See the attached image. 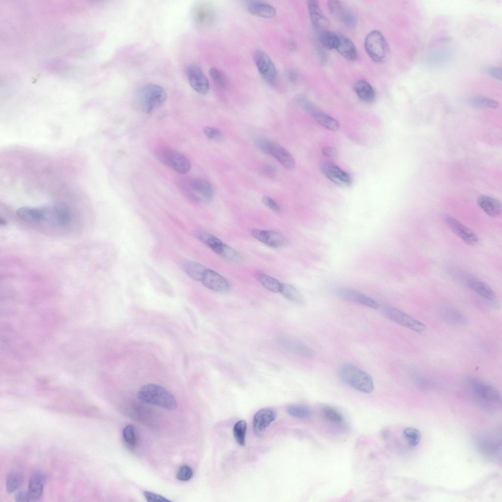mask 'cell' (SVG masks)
<instances>
[{"label": "cell", "instance_id": "cell-1", "mask_svg": "<svg viewBox=\"0 0 502 502\" xmlns=\"http://www.w3.org/2000/svg\"><path fill=\"white\" fill-rule=\"evenodd\" d=\"M338 375L344 383L357 391L370 393L374 390V381L371 376L354 365L342 364L339 367Z\"/></svg>", "mask_w": 502, "mask_h": 502}, {"label": "cell", "instance_id": "cell-2", "mask_svg": "<svg viewBox=\"0 0 502 502\" xmlns=\"http://www.w3.org/2000/svg\"><path fill=\"white\" fill-rule=\"evenodd\" d=\"M138 398L143 402L156 405L169 410L177 407L175 397L167 389L155 384L143 386L138 392Z\"/></svg>", "mask_w": 502, "mask_h": 502}, {"label": "cell", "instance_id": "cell-3", "mask_svg": "<svg viewBox=\"0 0 502 502\" xmlns=\"http://www.w3.org/2000/svg\"><path fill=\"white\" fill-rule=\"evenodd\" d=\"M466 383L475 399L483 407L492 410L501 403V396L495 387L474 377L466 378Z\"/></svg>", "mask_w": 502, "mask_h": 502}, {"label": "cell", "instance_id": "cell-4", "mask_svg": "<svg viewBox=\"0 0 502 502\" xmlns=\"http://www.w3.org/2000/svg\"><path fill=\"white\" fill-rule=\"evenodd\" d=\"M135 102L144 111L149 113L163 104L167 99V93L161 86L149 84L140 88L135 94Z\"/></svg>", "mask_w": 502, "mask_h": 502}, {"label": "cell", "instance_id": "cell-5", "mask_svg": "<svg viewBox=\"0 0 502 502\" xmlns=\"http://www.w3.org/2000/svg\"><path fill=\"white\" fill-rule=\"evenodd\" d=\"M254 143L259 150L275 158L285 168L293 170L295 168L294 157L278 143L265 137H258L254 139Z\"/></svg>", "mask_w": 502, "mask_h": 502}, {"label": "cell", "instance_id": "cell-6", "mask_svg": "<svg viewBox=\"0 0 502 502\" xmlns=\"http://www.w3.org/2000/svg\"><path fill=\"white\" fill-rule=\"evenodd\" d=\"M364 47L368 56L376 62L384 61L388 55L389 49L387 41L379 31H372L367 35Z\"/></svg>", "mask_w": 502, "mask_h": 502}, {"label": "cell", "instance_id": "cell-7", "mask_svg": "<svg viewBox=\"0 0 502 502\" xmlns=\"http://www.w3.org/2000/svg\"><path fill=\"white\" fill-rule=\"evenodd\" d=\"M155 156L162 163L180 174H186L191 169L188 159L174 149L166 147L159 149L156 151Z\"/></svg>", "mask_w": 502, "mask_h": 502}, {"label": "cell", "instance_id": "cell-8", "mask_svg": "<svg viewBox=\"0 0 502 502\" xmlns=\"http://www.w3.org/2000/svg\"><path fill=\"white\" fill-rule=\"evenodd\" d=\"M383 312L392 321L415 332L421 333L426 329L423 323L397 308L385 305L383 308Z\"/></svg>", "mask_w": 502, "mask_h": 502}, {"label": "cell", "instance_id": "cell-9", "mask_svg": "<svg viewBox=\"0 0 502 502\" xmlns=\"http://www.w3.org/2000/svg\"><path fill=\"white\" fill-rule=\"evenodd\" d=\"M181 187L188 196L197 202L207 203L212 200L213 188L211 184L203 178H193L189 184Z\"/></svg>", "mask_w": 502, "mask_h": 502}, {"label": "cell", "instance_id": "cell-10", "mask_svg": "<svg viewBox=\"0 0 502 502\" xmlns=\"http://www.w3.org/2000/svg\"><path fill=\"white\" fill-rule=\"evenodd\" d=\"M458 279L463 281L469 288L488 301L494 306L498 305L496 296L493 289L479 279L462 273L457 275Z\"/></svg>", "mask_w": 502, "mask_h": 502}, {"label": "cell", "instance_id": "cell-11", "mask_svg": "<svg viewBox=\"0 0 502 502\" xmlns=\"http://www.w3.org/2000/svg\"><path fill=\"white\" fill-rule=\"evenodd\" d=\"M254 63L262 77L270 84L275 82L276 70L268 54L261 50H255L253 54Z\"/></svg>", "mask_w": 502, "mask_h": 502}, {"label": "cell", "instance_id": "cell-12", "mask_svg": "<svg viewBox=\"0 0 502 502\" xmlns=\"http://www.w3.org/2000/svg\"><path fill=\"white\" fill-rule=\"evenodd\" d=\"M302 108L310 115L319 124L330 130L337 131L340 127L336 120L322 111L313 103L307 100L301 102Z\"/></svg>", "mask_w": 502, "mask_h": 502}, {"label": "cell", "instance_id": "cell-13", "mask_svg": "<svg viewBox=\"0 0 502 502\" xmlns=\"http://www.w3.org/2000/svg\"><path fill=\"white\" fill-rule=\"evenodd\" d=\"M320 169L324 176L337 186L348 187L352 184V180L350 174L332 162H323Z\"/></svg>", "mask_w": 502, "mask_h": 502}, {"label": "cell", "instance_id": "cell-14", "mask_svg": "<svg viewBox=\"0 0 502 502\" xmlns=\"http://www.w3.org/2000/svg\"><path fill=\"white\" fill-rule=\"evenodd\" d=\"M335 293L338 297L346 301L373 309H377L379 307V304L375 300L354 289L340 287L336 289Z\"/></svg>", "mask_w": 502, "mask_h": 502}, {"label": "cell", "instance_id": "cell-15", "mask_svg": "<svg viewBox=\"0 0 502 502\" xmlns=\"http://www.w3.org/2000/svg\"><path fill=\"white\" fill-rule=\"evenodd\" d=\"M187 73L189 84L195 91L201 94L208 92L210 88L209 81L198 65L194 63L189 64Z\"/></svg>", "mask_w": 502, "mask_h": 502}, {"label": "cell", "instance_id": "cell-16", "mask_svg": "<svg viewBox=\"0 0 502 502\" xmlns=\"http://www.w3.org/2000/svg\"><path fill=\"white\" fill-rule=\"evenodd\" d=\"M329 11L341 23L349 27L356 25V19L352 12L341 1L330 0L327 1Z\"/></svg>", "mask_w": 502, "mask_h": 502}, {"label": "cell", "instance_id": "cell-17", "mask_svg": "<svg viewBox=\"0 0 502 502\" xmlns=\"http://www.w3.org/2000/svg\"><path fill=\"white\" fill-rule=\"evenodd\" d=\"M444 220L451 229L465 243L471 246L477 245L479 241L473 231L452 216L445 215Z\"/></svg>", "mask_w": 502, "mask_h": 502}, {"label": "cell", "instance_id": "cell-18", "mask_svg": "<svg viewBox=\"0 0 502 502\" xmlns=\"http://www.w3.org/2000/svg\"><path fill=\"white\" fill-rule=\"evenodd\" d=\"M277 340L280 347L287 351L306 358H312L314 356V352L310 348L297 339L281 337Z\"/></svg>", "mask_w": 502, "mask_h": 502}, {"label": "cell", "instance_id": "cell-19", "mask_svg": "<svg viewBox=\"0 0 502 502\" xmlns=\"http://www.w3.org/2000/svg\"><path fill=\"white\" fill-rule=\"evenodd\" d=\"M276 416V411L272 408H264L258 411L253 420V428L256 436H262L267 427L275 420Z\"/></svg>", "mask_w": 502, "mask_h": 502}, {"label": "cell", "instance_id": "cell-20", "mask_svg": "<svg viewBox=\"0 0 502 502\" xmlns=\"http://www.w3.org/2000/svg\"><path fill=\"white\" fill-rule=\"evenodd\" d=\"M206 288L212 291L224 292L230 288L228 281L216 272L207 269L201 281Z\"/></svg>", "mask_w": 502, "mask_h": 502}, {"label": "cell", "instance_id": "cell-21", "mask_svg": "<svg viewBox=\"0 0 502 502\" xmlns=\"http://www.w3.org/2000/svg\"><path fill=\"white\" fill-rule=\"evenodd\" d=\"M17 216L21 219L29 223H37L45 220L51 215V208L43 207L32 208L23 207L17 211Z\"/></svg>", "mask_w": 502, "mask_h": 502}, {"label": "cell", "instance_id": "cell-22", "mask_svg": "<svg viewBox=\"0 0 502 502\" xmlns=\"http://www.w3.org/2000/svg\"><path fill=\"white\" fill-rule=\"evenodd\" d=\"M251 233L254 238L270 247L279 248L286 243L284 237L275 231L253 229Z\"/></svg>", "mask_w": 502, "mask_h": 502}, {"label": "cell", "instance_id": "cell-23", "mask_svg": "<svg viewBox=\"0 0 502 502\" xmlns=\"http://www.w3.org/2000/svg\"><path fill=\"white\" fill-rule=\"evenodd\" d=\"M477 448L486 458L498 459L501 455V444L494 438L482 436L477 439Z\"/></svg>", "mask_w": 502, "mask_h": 502}, {"label": "cell", "instance_id": "cell-24", "mask_svg": "<svg viewBox=\"0 0 502 502\" xmlns=\"http://www.w3.org/2000/svg\"><path fill=\"white\" fill-rule=\"evenodd\" d=\"M247 8L250 14L261 18H270L274 17L276 13V10L274 6L261 0L248 1Z\"/></svg>", "mask_w": 502, "mask_h": 502}, {"label": "cell", "instance_id": "cell-25", "mask_svg": "<svg viewBox=\"0 0 502 502\" xmlns=\"http://www.w3.org/2000/svg\"><path fill=\"white\" fill-rule=\"evenodd\" d=\"M45 483V476L41 472L33 473L29 479L28 492L31 501L38 500L42 496Z\"/></svg>", "mask_w": 502, "mask_h": 502}, {"label": "cell", "instance_id": "cell-26", "mask_svg": "<svg viewBox=\"0 0 502 502\" xmlns=\"http://www.w3.org/2000/svg\"><path fill=\"white\" fill-rule=\"evenodd\" d=\"M477 203L478 206L490 217H498L501 214V204L493 198L485 195L480 196L477 198Z\"/></svg>", "mask_w": 502, "mask_h": 502}, {"label": "cell", "instance_id": "cell-27", "mask_svg": "<svg viewBox=\"0 0 502 502\" xmlns=\"http://www.w3.org/2000/svg\"><path fill=\"white\" fill-rule=\"evenodd\" d=\"M307 5L313 26L318 29L326 26L327 22L320 7L319 2L316 0L307 1Z\"/></svg>", "mask_w": 502, "mask_h": 502}, {"label": "cell", "instance_id": "cell-28", "mask_svg": "<svg viewBox=\"0 0 502 502\" xmlns=\"http://www.w3.org/2000/svg\"><path fill=\"white\" fill-rule=\"evenodd\" d=\"M354 90L358 97L363 101L372 102L375 99V91L371 85L367 81L358 80L354 85Z\"/></svg>", "mask_w": 502, "mask_h": 502}, {"label": "cell", "instance_id": "cell-29", "mask_svg": "<svg viewBox=\"0 0 502 502\" xmlns=\"http://www.w3.org/2000/svg\"><path fill=\"white\" fill-rule=\"evenodd\" d=\"M336 50L347 60L354 61L357 58V51L354 44L345 35H339V43Z\"/></svg>", "mask_w": 502, "mask_h": 502}, {"label": "cell", "instance_id": "cell-30", "mask_svg": "<svg viewBox=\"0 0 502 502\" xmlns=\"http://www.w3.org/2000/svg\"><path fill=\"white\" fill-rule=\"evenodd\" d=\"M442 319L447 323L455 325H464L467 323L466 317L458 311L447 307L441 314Z\"/></svg>", "mask_w": 502, "mask_h": 502}, {"label": "cell", "instance_id": "cell-31", "mask_svg": "<svg viewBox=\"0 0 502 502\" xmlns=\"http://www.w3.org/2000/svg\"><path fill=\"white\" fill-rule=\"evenodd\" d=\"M287 300L299 304L304 302V298L301 294L293 285L286 283H281L279 291Z\"/></svg>", "mask_w": 502, "mask_h": 502}, {"label": "cell", "instance_id": "cell-32", "mask_svg": "<svg viewBox=\"0 0 502 502\" xmlns=\"http://www.w3.org/2000/svg\"><path fill=\"white\" fill-rule=\"evenodd\" d=\"M52 207L56 222L61 226L68 225L71 219V214L69 208L61 203L55 204Z\"/></svg>", "mask_w": 502, "mask_h": 502}, {"label": "cell", "instance_id": "cell-33", "mask_svg": "<svg viewBox=\"0 0 502 502\" xmlns=\"http://www.w3.org/2000/svg\"><path fill=\"white\" fill-rule=\"evenodd\" d=\"M319 39L325 49L328 50L336 49L339 43V35L331 31L324 30L321 32Z\"/></svg>", "mask_w": 502, "mask_h": 502}, {"label": "cell", "instance_id": "cell-34", "mask_svg": "<svg viewBox=\"0 0 502 502\" xmlns=\"http://www.w3.org/2000/svg\"><path fill=\"white\" fill-rule=\"evenodd\" d=\"M199 239L210 249L220 255L225 243L213 235L207 233H201L199 235Z\"/></svg>", "mask_w": 502, "mask_h": 502}, {"label": "cell", "instance_id": "cell-35", "mask_svg": "<svg viewBox=\"0 0 502 502\" xmlns=\"http://www.w3.org/2000/svg\"><path fill=\"white\" fill-rule=\"evenodd\" d=\"M286 411L291 416L301 419L310 418L313 414L310 407L301 404L289 405L286 408Z\"/></svg>", "mask_w": 502, "mask_h": 502}, {"label": "cell", "instance_id": "cell-36", "mask_svg": "<svg viewBox=\"0 0 502 502\" xmlns=\"http://www.w3.org/2000/svg\"><path fill=\"white\" fill-rule=\"evenodd\" d=\"M256 277L266 289L274 293H279L281 282L277 279L264 273H258Z\"/></svg>", "mask_w": 502, "mask_h": 502}, {"label": "cell", "instance_id": "cell-37", "mask_svg": "<svg viewBox=\"0 0 502 502\" xmlns=\"http://www.w3.org/2000/svg\"><path fill=\"white\" fill-rule=\"evenodd\" d=\"M184 270L192 278L201 281L204 273L206 270L202 265L194 261H188L184 266Z\"/></svg>", "mask_w": 502, "mask_h": 502}, {"label": "cell", "instance_id": "cell-38", "mask_svg": "<svg viewBox=\"0 0 502 502\" xmlns=\"http://www.w3.org/2000/svg\"><path fill=\"white\" fill-rule=\"evenodd\" d=\"M247 429V425L244 420L237 422L233 427V432L234 438L237 443L241 445L245 444V437Z\"/></svg>", "mask_w": 502, "mask_h": 502}, {"label": "cell", "instance_id": "cell-39", "mask_svg": "<svg viewBox=\"0 0 502 502\" xmlns=\"http://www.w3.org/2000/svg\"><path fill=\"white\" fill-rule=\"evenodd\" d=\"M469 102L471 105L477 107L496 108L499 106L497 101L482 96L472 98Z\"/></svg>", "mask_w": 502, "mask_h": 502}, {"label": "cell", "instance_id": "cell-40", "mask_svg": "<svg viewBox=\"0 0 502 502\" xmlns=\"http://www.w3.org/2000/svg\"><path fill=\"white\" fill-rule=\"evenodd\" d=\"M23 477L19 473L12 472L7 477L6 488L9 493H12L18 489L23 482Z\"/></svg>", "mask_w": 502, "mask_h": 502}, {"label": "cell", "instance_id": "cell-41", "mask_svg": "<svg viewBox=\"0 0 502 502\" xmlns=\"http://www.w3.org/2000/svg\"><path fill=\"white\" fill-rule=\"evenodd\" d=\"M219 255L234 262H240L244 259L240 252L225 244Z\"/></svg>", "mask_w": 502, "mask_h": 502}, {"label": "cell", "instance_id": "cell-42", "mask_svg": "<svg viewBox=\"0 0 502 502\" xmlns=\"http://www.w3.org/2000/svg\"><path fill=\"white\" fill-rule=\"evenodd\" d=\"M403 435L410 446H417L420 441L421 433L416 428L407 427L403 430Z\"/></svg>", "mask_w": 502, "mask_h": 502}, {"label": "cell", "instance_id": "cell-43", "mask_svg": "<svg viewBox=\"0 0 502 502\" xmlns=\"http://www.w3.org/2000/svg\"><path fill=\"white\" fill-rule=\"evenodd\" d=\"M123 436L125 441L129 446L132 448L135 447L136 444V436L132 425H128L124 428Z\"/></svg>", "mask_w": 502, "mask_h": 502}, {"label": "cell", "instance_id": "cell-44", "mask_svg": "<svg viewBox=\"0 0 502 502\" xmlns=\"http://www.w3.org/2000/svg\"><path fill=\"white\" fill-rule=\"evenodd\" d=\"M323 413L325 418L331 422L340 423L343 420L342 415L333 407L330 406L324 407Z\"/></svg>", "mask_w": 502, "mask_h": 502}, {"label": "cell", "instance_id": "cell-45", "mask_svg": "<svg viewBox=\"0 0 502 502\" xmlns=\"http://www.w3.org/2000/svg\"><path fill=\"white\" fill-rule=\"evenodd\" d=\"M410 379L418 386L422 388L429 387L430 385V380L426 376L415 371H410L409 373Z\"/></svg>", "mask_w": 502, "mask_h": 502}, {"label": "cell", "instance_id": "cell-46", "mask_svg": "<svg viewBox=\"0 0 502 502\" xmlns=\"http://www.w3.org/2000/svg\"><path fill=\"white\" fill-rule=\"evenodd\" d=\"M209 73L210 77L219 86L222 87L226 86V77L220 70L215 67H212L210 69Z\"/></svg>", "mask_w": 502, "mask_h": 502}, {"label": "cell", "instance_id": "cell-47", "mask_svg": "<svg viewBox=\"0 0 502 502\" xmlns=\"http://www.w3.org/2000/svg\"><path fill=\"white\" fill-rule=\"evenodd\" d=\"M193 475L192 469L187 465L181 466L176 474V478L181 481H187L191 478Z\"/></svg>", "mask_w": 502, "mask_h": 502}, {"label": "cell", "instance_id": "cell-48", "mask_svg": "<svg viewBox=\"0 0 502 502\" xmlns=\"http://www.w3.org/2000/svg\"><path fill=\"white\" fill-rule=\"evenodd\" d=\"M203 131L206 136L211 140L218 141L222 137L221 132L215 127L205 126Z\"/></svg>", "mask_w": 502, "mask_h": 502}, {"label": "cell", "instance_id": "cell-49", "mask_svg": "<svg viewBox=\"0 0 502 502\" xmlns=\"http://www.w3.org/2000/svg\"><path fill=\"white\" fill-rule=\"evenodd\" d=\"M144 495L149 502H170V500L162 496L149 491H144Z\"/></svg>", "mask_w": 502, "mask_h": 502}, {"label": "cell", "instance_id": "cell-50", "mask_svg": "<svg viewBox=\"0 0 502 502\" xmlns=\"http://www.w3.org/2000/svg\"><path fill=\"white\" fill-rule=\"evenodd\" d=\"M262 202L273 211L279 212L281 208L279 204L272 198L268 196H264L262 199Z\"/></svg>", "mask_w": 502, "mask_h": 502}, {"label": "cell", "instance_id": "cell-51", "mask_svg": "<svg viewBox=\"0 0 502 502\" xmlns=\"http://www.w3.org/2000/svg\"><path fill=\"white\" fill-rule=\"evenodd\" d=\"M261 171L264 175L269 177H273L276 174L277 170L274 165L265 164L262 166Z\"/></svg>", "mask_w": 502, "mask_h": 502}, {"label": "cell", "instance_id": "cell-52", "mask_svg": "<svg viewBox=\"0 0 502 502\" xmlns=\"http://www.w3.org/2000/svg\"><path fill=\"white\" fill-rule=\"evenodd\" d=\"M486 73L492 77L498 79H501L502 69L500 67H491L487 68L485 70Z\"/></svg>", "mask_w": 502, "mask_h": 502}, {"label": "cell", "instance_id": "cell-53", "mask_svg": "<svg viewBox=\"0 0 502 502\" xmlns=\"http://www.w3.org/2000/svg\"><path fill=\"white\" fill-rule=\"evenodd\" d=\"M321 151L324 156L329 158H335L338 155L337 150L332 147H323Z\"/></svg>", "mask_w": 502, "mask_h": 502}, {"label": "cell", "instance_id": "cell-54", "mask_svg": "<svg viewBox=\"0 0 502 502\" xmlns=\"http://www.w3.org/2000/svg\"><path fill=\"white\" fill-rule=\"evenodd\" d=\"M15 501L17 502H29L31 501L30 495L27 491H20L17 493L15 496Z\"/></svg>", "mask_w": 502, "mask_h": 502}, {"label": "cell", "instance_id": "cell-55", "mask_svg": "<svg viewBox=\"0 0 502 502\" xmlns=\"http://www.w3.org/2000/svg\"><path fill=\"white\" fill-rule=\"evenodd\" d=\"M288 44H289V47L290 48V49L291 50H295L296 46L295 44L293 42V41L290 40L289 42H288Z\"/></svg>", "mask_w": 502, "mask_h": 502}, {"label": "cell", "instance_id": "cell-56", "mask_svg": "<svg viewBox=\"0 0 502 502\" xmlns=\"http://www.w3.org/2000/svg\"><path fill=\"white\" fill-rule=\"evenodd\" d=\"M288 75L289 76V78H291L292 80H294L296 78V73L295 72L294 73L293 72H290L288 74Z\"/></svg>", "mask_w": 502, "mask_h": 502}, {"label": "cell", "instance_id": "cell-57", "mask_svg": "<svg viewBox=\"0 0 502 502\" xmlns=\"http://www.w3.org/2000/svg\"><path fill=\"white\" fill-rule=\"evenodd\" d=\"M1 225H5L6 224V221L5 220H3L1 218L0 220Z\"/></svg>", "mask_w": 502, "mask_h": 502}]
</instances>
